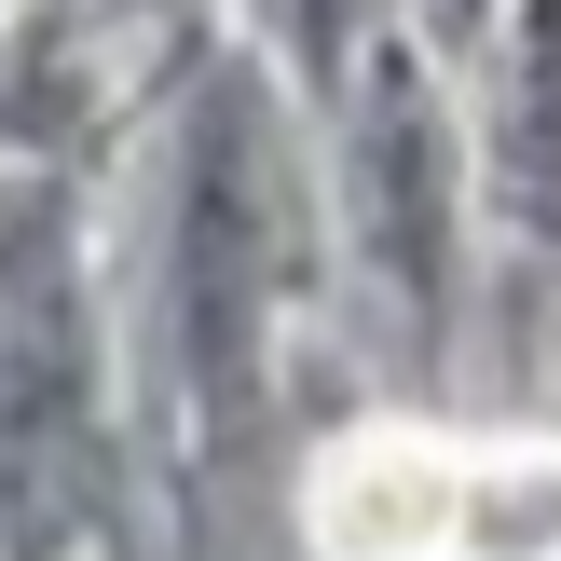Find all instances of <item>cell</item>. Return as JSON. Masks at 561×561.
Listing matches in <instances>:
<instances>
[{"mask_svg":"<svg viewBox=\"0 0 561 561\" xmlns=\"http://www.w3.org/2000/svg\"><path fill=\"white\" fill-rule=\"evenodd\" d=\"M179 356H192V398L206 425H247L261 411V370H274V288H288V192H274V151H261V110L219 82L206 124H192V164H179Z\"/></svg>","mask_w":561,"mask_h":561,"instance_id":"6da1fadb","label":"cell"},{"mask_svg":"<svg viewBox=\"0 0 561 561\" xmlns=\"http://www.w3.org/2000/svg\"><path fill=\"white\" fill-rule=\"evenodd\" d=\"M82 480V370L69 329H42V274L0 261V493L42 507Z\"/></svg>","mask_w":561,"mask_h":561,"instance_id":"7a4b0ae2","label":"cell"},{"mask_svg":"<svg viewBox=\"0 0 561 561\" xmlns=\"http://www.w3.org/2000/svg\"><path fill=\"white\" fill-rule=\"evenodd\" d=\"M493 192L520 233L561 247V0L507 14V82H493Z\"/></svg>","mask_w":561,"mask_h":561,"instance_id":"3957f363","label":"cell"},{"mask_svg":"<svg viewBox=\"0 0 561 561\" xmlns=\"http://www.w3.org/2000/svg\"><path fill=\"white\" fill-rule=\"evenodd\" d=\"M370 192H383V261L411 274V288H438V124H425V82L411 69H383V96H370Z\"/></svg>","mask_w":561,"mask_h":561,"instance_id":"277c9868","label":"cell"},{"mask_svg":"<svg viewBox=\"0 0 561 561\" xmlns=\"http://www.w3.org/2000/svg\"><path fill=\"white\" fill-rule=\"evenodd\" d=\"M453 14H480V0H453Z\"/></svg>","mask_w":561,"mask_h":561,"instance_id":"5b68a950","label":"cell"}]
</instances>
